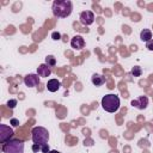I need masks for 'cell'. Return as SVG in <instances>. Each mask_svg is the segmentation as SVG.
<instances>
[{
    "label": "cell",
    "mask_w": 153,
    "mask_h": 153,
    "mask_svg": "<svg viewBox=\"0 0 153 153\" xmlns=\"http://www.w3.org/2000/svg\"><path fill=\"white\" fill-rule=\"evenodd\" d=\"M53 14L57 18H66L72 13L73 5L69 0H55L53 2Z\"/></svg>",
    "instance_id": "cell-1"
},
{
    "label": "cell",
    "mask_w": 153,
    "mask_h": 153,
    "mask_svg": "<svg viewBox=\"0 0 153 153\" xmlns=\"http://www.w3.org/2000/svg\"><path fill=\"white\" fill-rule=\"evenodd\" d=\"M102 108L108 112H116L120 109V98L114 93L105 94L102 98Z\"/></svg>",
    "instance_id": "cell-2"
},
{
    "label": "cell",
    "mask_w": 153,
    "mask_h": 153,
    "mask_svg": "<svg viewBox=\"0 0 153 153\" xmlns=\"http://www.w3.org/2000/svg\"><path fill=\"white\" fill-rule=\"evenodd\" d=\"M31 137L33 143H37L39 146L48 143L49 140V133L44 127H35L31 130Z\"/></svg>",
    "instance_id": "cell-3"
},
{
    "label": "cell",
    "mask_w": 153,
    "mask_h": 153,
    "mask_svg": "<svg viewBox=\"0 0 153 153\" xmlns=\"http://www.w3.org/2000/svg\"><path fill=\"white\" fill-rule=\"evenodd\" d=\"M4 153H24V142L19 139H12L2 143Z\"/></svg>",
    "instance_id": "cell-4"
},
{
    "label": "cell",
    "mask_w": 153,
    "mask_h": 153,
    "mask_svg": "<svg viewBox=\"0 0 153 153\" xmlns=\"http://www.w3.org/2000/svg\"><path fill=\"white\" fill-rule=\"evenodd\" d=\"M13 129L6 124H0V142L5 143L7 141L11 140V137L13 136Z\"/></svg>",
    "instance_id": "cell-5"
},
{
    "label": "cell",
    "mask_w": 153,
    "mask_h": 153,
    "mask_svg": "<svg viewBox=\"0 0 153 153\" xmlns=\"http://www.w3.org/2000/svg\"><path fill=\"white\" fill-rule=\"evenodd\" d=\"M39 82H41V79L38 74H27L24 76V84L27 87H36L39 85Z\"/></svg>",
    "instance_id": "cell-6"
},
{
    "label": "cell",
    "mask_w": 153,
    "mask_h": 153,
    "mask_svg": "<svg viewBox=\"0 0 153 153\" xmlns=\"http://www.w3.org/2000/svg\"><path fill=\"white\" fill-rule=\"evenodd\" d=\"M94 22V14L91 11H84L80 13V23L82 25H91Z\"/></svg>",
    "instance_id": "cell-7"
},
{
    "label": "cell",
    "mask_w": 153,
    "mask_h": 153,
    "mask_svg": "<svg viewBox=\"0 0 153 153\" xmlns=\"http://www.w3.org/2000/svg\"><path fill=\"white\" fill-rule=\"evenodd\" d=\"M131 105L135 106V108L139 109V110H143V109H146L147 105H148V98H147L146 96H140V97H137L136 99H133V100H131Z\"/></svg>",
    "instance_id": "cell-8"
},
{
    "label": "cell",
    "mask_w": 153,
    "mask_h": 153,
    "mask_svg": "<svg viewBox=\"0 0 153 153\" xmlns=\"http://www.w3.org/2000/svg\"><path fill=\"white\" fill-rule=\"evenodd\" d=\"M71 45L74 49H82L85 45V41L80 35H75L72 39H71Z\"/></svg>",
    "instance_id": "cell-9"
},
{
    "label": "cell",
    "mask_w": 153,
    "mask_h": 153,
    "mask_svg": "<svg viewBox=\"0 0 153 153\" xmlns=\"http://www.w3.org/2000/svg\"><path fill=\"white\" fill-rule=\"evenodd\" d=\"M50 73H51L50 67L47 66L45 63H42V65H39V66L37 67V74H38L39 76H42V78H48V76L50 75Z\"/></svg>",
    "instance_id": "cell-10"
},
{
    "label": "cell",
    "mask_w": 153,
    "mask_h": 153,
    "mask_svg": "<svg viewBox=\"0 0 153 153\" xmlns=\"http://www.w3.org/2000/svg\"><path fill=\"white\" fill-rule=\"evenodd\" d=\"M60 87H61V82H60L57 79H50V80H48V82H47V88H48V91H50V92H56Z\"/></svg>",
    "instance_id": "cell-11"
},
{
    "label": "cell",
    "mask_w": 153,
    "mask_h": 153,
    "mask_svg": "<svg viewBox=\"0 0 153 153\" xmlns=\"http://www.w3.org/2000/svg\"><path fill=\"white\" fill-rule=\"evenodd\" d=\"M91 81H92V84H93L94 86H102V85L105 82V76L102 75V74L94 73V74L92 75V78H91Z\"/></svg>",
    "instance_id": "cell-12"
},
{
    "label": "cell",
    "mask_w": 153,
    "mask_h": 153,
    "mask_svg": "<svg viewBox=\"0 0 153 153\" xmlns=\"http://www.w3.org/2000/svg\"><path fill=\"white\" fill-rule=\"evenodd\" d=\"M140 39L143 41V42H148L152 39V32L151 30L148 29H143L141 32H140Z\"/></svg>",
    "instance_id": "cell-13"
},
{
    "label": "cell",
    "mask_w": 153,
    "mask_h": 153,
    "mask_svg": "<svg viewBox=\"0 0 153 153\" xmlns=\"http://www.w3.org/2000/svg\"><path fill=\"white\" fill-rule=\"evenodd\" d=\"M45 65L49 66V67H54L56 65V59L53 56V55H48L45 57Z\"/></svg>",
    "instance_id": "cell-14"
},
{
    "label": "cell",
    "mask_w": 153,
    "mask_h": 153,
    "mask_svg": "<svg viewBox=\"0 0 153 153\" xmlns=\"http://www.w3.org/2000/svg\"><path fill=\"white\" fill-rule=\"evenodd\" d=\"M131 74H133L134 76H140V75L142 74V69H141V67H139V66L133 67V68H131Z\"/></svg>",
    "instance_id": "cell-15"
},
{
    "label": "cell",
    "mask_w": 153,
    "mask_h": 153,
    "mask_svg": "<svg viewBox=\"0 0 153 153\" xmlns=\"http://www.w3.org/2000/svg\"><path fill=\"white\" fill-rule=\"evenodd\" d=\"M10 109H13V108H16V105H17V99H10L8 102H7V104H6Z\"/></svg>",
    "instance_id": "cell-16"
},
{
    "label": "cell",
    "mask_w": 153,
    "mask_h": 153,
    "mask_svg": "<svg viewBox=\"0 0 153 153\" xmlns=\"http://www.w3.org/2000/svg\"><path fill=\"white\" fill-rule=\"evenodd\" d=\"M51 38H53L54 41H59V39H61V33H60L59 31H54V32L51 33Z\"/></svg>",
    "instance_id": "cell-17"
},
{
    "label": "cell",
    "mask_w": 153,
    "mask_h": 153,
    "mask_svg": "<svg viewBox=\"0 0 153 153\" xmlns=\"http://www.w3.org/2000/svg\"><path fill=\"white\" fill-rule=\"evenodd\" d=\"M41 152H42V153H49V152H50V149H49V145H48V143L42 145V146H41Z\"/></svg>",
    "instance_id": "cell-18"
},
{
    "label": "cell",
    "mask_w": 153,
    "mask_h": 153,
    "mask_svg": "<svg viewBox=\"0 0 153 153\" xmlns=\"http://www.w3.org/2000/svg\"><path fill=\"white\" fill-rule=\"evenodd\" d=\"M146 48H147L148 50H153V39L146 42Z\"/></svg>",
    "instance_id": "cell-19"
},
{
    "label": "cell",
    "mask_w": 153,
    "mask_h": 153,
    "mask_svg": "<svg viewBox=\"0 0 153 153\" xmlns=\"http://www.w3.org/2000/svg\"><path fill=\"white\" fill-rule=\"evenodd\" d=\"M10 123H11V124H12L13 127H17V126H19V121H18L17 118H11Z\"/></svg>",
    "instance_id": "cell-20"
},
{
    "label": "cell",
    "mask_w": 153,
    "mask_h": 153,
    "mask_svg": "<svg viewBox=\"0 0 153 153\" xmlns=\"http://www.w3.org/2000/svg\"><path fill=\"white\" fill-rule=\"evenodd\" d=\"M32 151H33L35 153H37L38 151H41V146L37 145V143H33V145H32Z\"/></svg>",
    "instance_id": "cell-21"
},
{
    "label": "cell",
    "mask_w": 153,
    "mask_h": 153,
    "mask_svg": "<svg viewBox=\"0 0 153 153\" xmlns=\"http://www.w3.org/2000/svg\"><path fill=\"white\" fill-rule=\"evenodd\" d=\"M49 153H60V152H59V151H56V149H53V151H50Z\"/></svg>",
    "instance_id": "cell-22"
}]
</instances>
